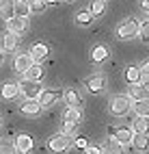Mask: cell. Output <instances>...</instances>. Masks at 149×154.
<instances>
[{
  "instance_id": "obj_27",
  "label": "cell",
  "mask_w": 149,
  "mask_h": 154,
  "mask_svg": "<svg viewBox=\"0 0 149 154\" xmlns=\"http://www.w3.org/2000/svg\"><path fill=\"white\" fill-rule=\"evenodd\" d=\"M89 11L93 13V17L104 15V13H106V2H104V0H93V2L89 5Z\"/></svg>"
},
{
  "instance_id": "obj_13",
  "label": "cell",
  "mask_w": 149,
  "mask_h": 154,
  "mask_svg": "<svg viewBox=\"0 0 149 154\" xmlns=\"http://www.w3.org/2000/svg\"><path fill=\"white\" fill-rule=\"evenodd\" d=\"M63 119H65V124L78 126V124H80V119H82V113H80V109H78V106H67Z\"/></svg>"
},
{
  "instance_id": "obj_16",
  "label": "cell",
  "mask_w": 149,
  "mask_h": 154,
  "mask_svg": "<svg viewBox=\"0 0 149 154\" xmlns=\"http://www.w3.org/2000/svg\"><path fill=\"white\" fill-rule=\"evenodd\" d=\"M31 54H33L35 61H43V59L50 54V46H48V44H35V46L31 48Z\"/></svg>"
},
{
  "instance_id": "obj_22",
  "label": "cell",
  "mask_w": 149,
  "mask_h": 154,
  "mask_svg": "<svg viewBox=\"0 0 149 154\" xmlns=\"http://www.w3.org/2000/svg\"><path fill=\"white\" fill-rule=\"evenodd\" d=\"M132 146H134V150H138V152L147 150V148H149V135H143V132H136V135L132 137Z\"/></svg>"
},
{
  "instance_id": "obj_10",
  "label": "cell",
  "mask_w": 149,
  "mask_h": 154,
  "mask_svg": "<svg viewBox=\"0 0 149 154\" xmlns=\"http://www.w3.org/2000/svg\"><path fill=\"white\" fill-rule=\"evenodd\" d=\"M31 150H33V137H28V135H17V139H15V152L28 154Z\"/></svg>"
},
{
  "instance_id": "obj_11",
  "label": "cell",
  "mask_w": 149,
  "mask_h": 154,
  "mask_svg": "<svg viewBox=\"0 0 149 154\" xmlns=\"http://www.w3.org/2000/svg\"><path fill=\"white\" fill-rule=\"evenodd\" d=\"M22 111L26 113V115H39V113H41V104H39L37 98H24Z\"/></svg>"
},
{
  "instance_id": "obj_2",
  "label": "cell",
  "mask_w": 149,
  "mask_h": 154,
  "mask_svg": "<svg viewBox=\"0 0 149 154\" xmlns=\"http://www.w3.org/2000/svg\"><path fill=\"white\" fill-rule=\"evenodd\" d=\"M132 104H134V100L130 96H115L110 102V113L117 117L127 115V111H132Z\"/></svg>"
},
{
  "instance_id": "obj_35",
  "label": "cell",
  "mask_w": 149,
  "mask_h": 154,
  "mask_svg": "<svg viewBox=\"0 0 149 154\" xmlns=\"http://www.w3.org/2000/svg\"><path fill=\"white\" fill-rule=\"evenodd\" d=\"M141 72H143V74H145V76H149V61H145V63H143V67H141Z\"/></svg>"
},
{
  "instance_id": "obj_5",
  "label": "cell",
  "mask_w": 149,
  "mask_h": 154,
  "mask_svg": "<svg viewBox=\"0 0 149 154\" xmlns=\"http://www.w3.org/2000/svg\"><path fill=\"white\" fill-rule=\"evenodd\" d=\"M108 135H110V137H115L119 143L127 146V143H132L134 128H108Z\"/></svg>"
},
{
  "instance_id": "obj_3",
  "label": "cell",
  "mask_w": 149,
  "mask_h": 154,
  "mask_svg": "<svg viewBox=\"0 0 149 154\" xmlns=\"http://www.w3.org/2000/svg\"><path fill=\"white\" fill-rule=\"evenodd\" d=\"M138 26H141V22L138 20H127V22H123V24H119V28H117V37L119 39H134V37H138Z\"/></svg>"
},
{
  "instance_id": "obj_23",
  "label": "cell",
  "mask_w": 149,
  "mask_h": 154,
  "mask_svg": "<svg viewBox=\"0 0 149 154\" xmlns=\"http://www.w3.org/2000/svg\"><path fill=\"white\" fill-rule=\"evenodd\" d=\"M132 111L141 117H149V100H134Z\"/></svg>"
},
{
  "instance_id": "obj_7",
  "label": "cell",
  "mask_w": 149,
  "mask_h": 154,
  "mask_svg": "<svg viewBox=\"0 0 149 154\" xmlns=\"http://www.w3.org/2000/svg\"><path fill=\"white\" fill-rule=\"evenodd\" d=\"M130 98L132 100H149V83L141 80V83H134L130 89Z\"/></svg>"
},
{
  "instance_id": "obj_9",
  "label": "cell",
  "mask_w": 149,
  "mask_h": 154,
  "mask_svg": "<svg viewBox=\"0 0 149 154\" xmlns=\"http://www.w3.org/2000/svg\"><path fill=\"white\" fill-rule=\"evenodd\" d=\"M35 63V59H33V54L28 52V54H17L15 57V63H13V67H15V72H19V74H24V72L28 69Z\"/></svg>"
},
{
  "instance_id": "obj_24",
  "label": "cell",
  "mask_w": 149,
  "mask_h": 154,
  "mask_svg": "<svg viewBox=\"0 0 149 154\" xmlns=\"http://www.w3.org/2000/svg\"><path fill=\"white\" fill-rule=\"evenodd\" d=\"M132 128H134V132H143V135H149V117H141V115H136Z\"/></svg>"
},
{
  "instance_id": "obj_32",
  "label": "cell",
  "mask_w": 149,
  "mask_h": 154,
  "mask_svg": "<svg viewBox=\"0 0 149 154\" xmlns=\"http://www.w3.org/2000/svg\"><path fill=\"white\" fill-rule=\"evenodd\" d=\"M84 154H104V152H102V148H97V146H86Z\"/></svg>"
},
{
  "instance_id": "obj_28",
  "label": "cell",
  "mask_w": 149,
  "mask_h": 154,
  "mask_svg": "<svg viewBox=\"0 0 149 154\" xmlns=\"http://www.w3.org/2000/svg\"><path fill=\"white\" fill-rule=\"evenodd\" d=\"M76 22L80 24V26H89V24L93 22V13L89 11V9H86V11H78L76 13Z\"/></svg>"
},
{
  "instance_id": "obj_29",
  "label": "cell",
  "mask_w": 149,
  "mask_h": 154,
  "mask_svg": "<svg viewBox=\"0 0 149 154\" xmlns=\"http://www.w3.org/2000/svg\"><path fill=\"white\" fill-rule=\"evenodd\" d=\"M138 37H141L143 42H149V20L141 22V26H138Z\"/></svg>"
},
{
  "instance_id": "obj_6",
  "label": "cell",
  "mask_w": 149,
  "mask_h": 154,
  "mask_svg": "<svg viewBox=\"0 0 149 154\" xmlns=\"http://www.w3.org/2000/svg\"><path fill=\"white\" fill-rule=\"evenodd\" d=\"M7 30H11V33H15V35L26 33V30H28V17L15 15V17H11V20H7Z\"/></svg>"
},
{
  "instance_id": "obj_8",
  "label": "cell",
  "mask_w": 149,
  "mask_h": 154,
  "mask_svg": "<svg viewBox=\"0 0 149 154\" xmlns=\"http://www.w3.org/2000/svg\"><path fill=\"white\" fill-rule=\"evenodd\" d=\"M58 96H63L58 89H43V91H41V96H39V104H41V109L52 106L54 102L58 100Z\"/></svg>"
},
{
  "instance_id": "obj_26",
  "label": "cell",
  "mask_w": 149,
  "mask_h": 154,
  "mask_svg": "<svg viewBox=\"0 0 149 154\" xmlns=\"http://www.w3.org/2000/svg\"><path fill=\"white\" fill-rule=\"evenodd\" d=\"M13 5H15V15L28 17V13H31V5H28V0H13Z\"/></svg>"
},
{
  "instance_id": "obj_20",
  "label": "cell",
  "mask_w": 149,
  "mask_h": 154,
  "mask_svg": "<svg viewBox=\"0 0 149 154\" xmlns=\"http://www.w3.org/2000/svg\"><path fill=\"white\" fill-rule=\"evenodd\" d=\"M63 100H65L67 106H80V102H82L76 89H65L63 91Z\"/></svg>"
},
{
  "instance_id": "obj_37",
  "label": "cell",
  "mask_w": 149,
  "mask_h": 154,
  "mask_svg": "<svg viewBox=\"0 0 149 154\" xmlns=\"http://www.w3.org/2000/svg\"><path fill=\"white\" fill-rule=\"evenodd\" d=\"M4 63V48H0V65Z\"/></svg>"
},
{
  "instance_id": "obj_30",
  "label": "cell",
  "mask_w": 149,
  "mask_h": 154,
  "mask_svg": "<svg viewBox=\"0 0 149 154\" xmlns=\"http://www.w3.org/2000/svg\"><path fill=\"white\" fill-rule=\"evenodd\" d=\"M28 5H31V11L33 13H41L45 9V0H28Z\"/></svg>"
},
{
  "instance_id": "obj_18",
  "label": "cell",
  "mask_w": 149,
  "mask_h": 154,
  "mask_svg": "<svg viewBox=\"0 0 149 154\" xmlns=\"http://www.w3.org/2000/svg\"><path fill=\"white\" fill-rule=\"evenodd\" d=\"M123 76H125V80L127 83H141L143 80V72H141V67H134V65H130L125 72H123Z\"/></svg>"
},
{
  "instance_id": "obj_15",
  "label": "cell",
  "mask_w": 149,
  "mask_h": 154,
  "mask_svg": "<svg viewBox=\"0 0 149 154\" xmlns=\"http://www.w3.org/2000/svg\"><path fill=\"white\" fill-rule=\"evenodd\" d=\"M0 17H2V20L15 17V5H13V0H0Z\"/></svg>"
},
{
  "instance_id": "obj_38",
  "label": "cell",
  "mask_w": 149,
  "mask_h": 154,
  "mask_svg": "<svg viewBox=\"0 0 149 154\" xmlns=\"http://www.w3.org/2000/svg\"><path fill=\"white\" fill-rule=\"evenodd\" d=\"M45 5H58V0H45Z\"/></svg>"
},
{
  "instance_id": "obj_14",
  "label": "cell",
  "mask_w": 149,
  "mask_h": 154,
  "mask_svg": "<svg viewBox=\"0 0 149 154\" xmlns=\"http://www.w3.org/2000/svg\"><path fill=\"white\" fill-rule=\"evenodd\" d=\"M102 152H104V154H125V150H123V143H119L115 137H110V139H108V141L104 143Z\"/></svg>"
},
{
  "instance_id": "obj_31",
  "label": "cell",
  "mask_w": 149,
  "mask_h": 154,
  "mask_svg": "<svg viewBox=\"0 0 149 154\" xmlns=\"http://www.w3.org/2000/svg\"><path fill=\"white\" fill-rule=\"evenodd\" d=\"M74 143H76V148H80V150H84V148L89 146L86 137H76V139H74Z\"/></svg>"
},
{
  "instance_id": "obj_4",
  "label": "cell",
  "mask_w": 149,
  "mask_h": 154,
  "mask_svg": "<svg viewBox=\"0 0 149 154\" xmlns=\"http://www.w3.org/2000/svg\"><path fill=\"white\" fill-rule=\"evenodd\" d=\"M19 85V94H24V98H37L41 96V85H39V80H31V78H24L22 83H17Z\"/></svg>"
},
{
  "instance_id": "obj_19",
  "label": "cell",
  "mask_w": 149,
  "mask_h": 154,
  "mask_svg": "<svg viewBox=\"0 0 149 154\" xmlns=\"http://www.w3.org/2000/svg\"><path fill=\"white\" fill-rule=\"evenodd\" d=\"M108 54H110V52H108V48L99 44V46H95L91 50V61H93V63H102V61L108 59Z\"/></svg>"
},
{
  "instance_id": "obj_12",
  "label": "cell",
  "mask_w": 149,
  "mask_h": 154,
  "mask_svg": "<svg viewBox=\"0 0 149 154\" xmlns=\"http://www.w3.org/2000/svg\"><path fill=\"white\" fill-rule=\"evenodd\" d=\"M106 87V80L104 76H91L86 80V89H89V94H102Z\"/></svg>"
},
{
  "instance_id": "obj_33",
  "label": "cell",
  "mask_w": 149,
  "mask_h": 154,
  "mask_svg": "<svg viewBox=\"0 0 149 154\" xmlns=\"http://www.w3.org/2000/svg\"><path fill=\"white\" fill-rule=\"evenodd\" d=\"M76 128H78V126H74V124H65L63 132H65V135H69V137H72V135H76Z\"/></svg>"
},
{
  "instance_id": "obj_25",
  "label": "cell",
  "mask_w": 149,
  "mask_h": 154,
  "mask_svg": "<svg viewBox=\"0 0 149 154\" xmlns=\"http://www.w3.org/2000/svg\"><path fill=\"white\" fill-rule=\"evenodd\" d=\"M2 48L7 50V52H11V50L17 48V35L11 33V30H7V35L2 37Z\"/></svg>"
},
{
  "instance_id": "obj_34",
  "label": "cell",
  "mask_w": 149,
  "mask_h": 154,
  "mask_svg": "<svg viewBox=\"0 0 149 154\" xmlns=\"http://www.w3.org/2000/svg\"><path fill=\"white\" fill-rule=\"evenodd\" d=\"M0 154H13V150L9 146H0Z\"/></svg>"
},
{
  "instance_id": "obj_36",
  "label": "cell",
  "mask_w": 149,
  "mask_h": 154,
  "mask_svg": "<svg viewBox=\"0 0 149 154\" xmlns=\"http://www.w3.org/2000/svg\"><path fill=\"white\" fill-rule=\"evenodd\" d=\"M141 7H143V9H145V11L149 13V0H141Z\"/></svg>"
},
{
  "instance_id": "obj_1",
  "label": "cell",
  "mask_w": 149,
  "mask_h": 154,
  "mask_svg": "<svg viewBox=\"0 0 149 154\" xmlns=\"http://www.w3.org/2000/svg\"><path fill=\"white\" fill-rule=\"evenodd\" d=\"M72 143H74V137L65 135V132H56V135H52L48 139V148L54 154H65L69 148H72Z\"/></svg>"
},
{
  "instance_id": "obj_17",
  "label": "cell",
  "mask_w": 149,
  "mask_h": 154,
  "mask_svg": "<svg viewBox=\"0 0 149 154\" xmlns=\"http://www.w3.org/2000/svg\"><path fill=\"white\" fill-rule=\"evenodd\" d=\"M43 67H41V63H33L31 67H28L26 72H24V78H31V80H41L43 78Z\"/></svg>"
},
{
  "instance_id": "obj_21",
  "label": "cell",
  "mask_w": 149,
  "mask_h": 154,
  "mask_svg": "<svg viewBox=\"0 0 149 154\" xmlns=\"http://www.w3.org/2000/svg\"><path fill=\"white\" fill-rule=\"evenodd\" d=\"M17 94H19V85H15V83H4L2 89H0V96L4 100H13Z\"/></svg>"
}]
</instances>
